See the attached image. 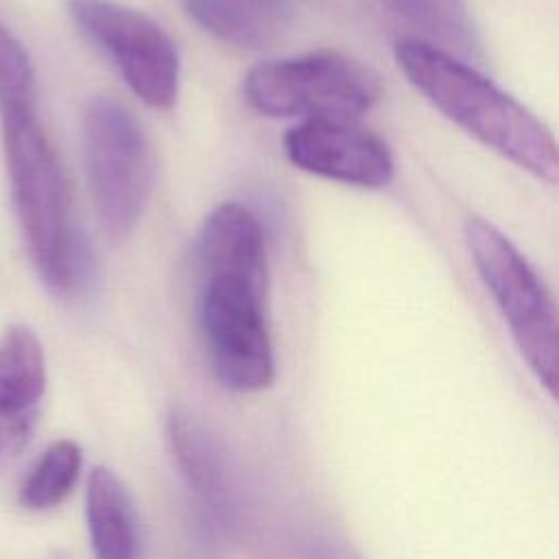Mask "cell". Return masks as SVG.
Masks as SVG:
<instances>
[{"instance_id": "8fae6325", "label": "cell", "mask_w": 559, "mask_h": 559, "mask_svg": "<svg viewBox=\"0 0 559 559\" xmlns=\"http://www.w3.org/2000/svg\"><path fill=\"white\" fill-rule=\"evenodd\" d=\"M166 441L179 474L201 502L205 522L225 526L231 515L223 456L205 426L186 408H173L166 419Z\"/></svg>"}, {"instance_id": "5b68a950", "label": "cell", "mask_w": 559, "mask_h": 559, "mask_svg": "<svg viewBox=\"0 0 559 559\" xmlns=\"http://www.w3.org/2000/svg\"><path fill=\"white\" fill-rule=\"evenodd\" d=\"M83 153L100 225L111 238H124L142 218L153 186L151 148L127 105L107 94L90 100Z\"/></svg>"}, {"instance_id": "8992f818", "label": "cell", "mask_w": 559, "mask_h": 559, "mask_svg": "<svg viewBox=\"0 0 559 559\" xmlns=\"http://www.w3.org/2000/svg\"><path fill=\"white\" fill-rule=\"evenodd\" d=\"M266 297L269 288L242 277L201 275V332L218 382L231 391H260L273 382Z\"/></svg>"}, {"instance_id": "7c38bea8", "label": "cell", "mask_w": 559, "mask_h": 559, "mask_svg": "<svg viewBox=\"0 0 559 559\" xmlns=\"http://www.w3.org/2000/svg\"><path fill=\"white\" fill-rule=\"evenodd\" d=\"M85 518L96 559H138V515L129 491L107 467H94L87 478Z\"/></svg>"}, {"instance_id": "3957f363", "label": "cell", "mask_w": 559, "mask_h": 559, "mask_svg": "<svg viewBox=\"0 0 559 559\" xmlns=\"http://www.w3.org/2000/svg\"><path fill=\"white\" fill-rule=\"evenodd\" d=\"M469 258L502 312L513 343L550 397L557 393L559 334L555 299L518 247L489 221L469 216L463 225Z\"/></svg>"}, {"instance_id": "9a60e30c", "label": "cell", "mask_w": 559, "mask_h": 559, "mask_svg": "<svg viewBox=\"0 0 559 559\" xmlns=\"http://www.w3.org/2000/svg\"><path fill=\"white\" fill-rule=\"evenodd\" d=\"M83 465L81 448L70 441L61 439L55 441L31 467L28 476L20 487V500L26 509H50L66 500L72 491L79 472Z\"/></svg>"}, {"instance_id": "277c9868", "label": "cell", "mask_w": 559, "mask_h": 559, "mask_svg": "<svg viewBox=\"0 0 559 559\" xmlns=\"http://www.w3.org/2000/svg\"><path fill=\"white\" fill-rule=\"evenodd\" d=\"M251 109L269 118L358 120L380 98L378 76L336 50H317L253 66L242 81Z\"/></svg>"}, {"instance_id": "ba28073f", "label": "cell", "mask_w": 559, "mask_h": 559, "mask_svg": "<svg viewBox=\"0 0 559 559\" xmlns=\"http://www.w3.org/2000/svg\"><path fill=\"white\" fill-rule=\"evenodd\" d=\"M293 166L356 188H384L395 175L389 144L373 131L345 118H304L284 133Z\"/></svg>"}, {"instance_id": "9c48e42d", "label": "cell", "mask_w": 559, "mask_h": 559, "mask_svg": "<svg viewBox=\"0 0 559 559\" xmlns=\"http://www.w3.org/2000/svg\"><path fill=\"white\" fill-rule=\"evenodd\" d=\"M46 391V360L37 334L11 325L0 338V463L31 441Z\"/></svg>"}, {"instance_id": "52a82bcc", "label": "cell", "mask_w": 559, "mask_h": 559, "mask_svg": "<svg viewBox=\"0 0 559 559\" xmlns=\"http://www.w3.org/2000/svg\"><path fill=\"white\" fill-rule=\"evenodd\" d=\"M68 9L142 103L153 109H170L177 103L179 52L153 17L114 0H70Z\"/></svg>"}, {"instance_id": "e0dca14e", "label": "cell", "mask_w": 559, "mask_h": 559, "mask_svg": "<svg viewBox=\"0 0 559 559\" xmlns=\"http://www.w3.org/2000/svg\"><path fill=\"white\" fill-rule=\"evenodd\" d=\"M247 2L253 4L258 11H262L264 15H269L273 22L290 15V0H247Z\"/></svg>"}, {"instance_id": "4fadbf2b", "label": "cell", "mask_w": 559, "mask_h": 559, "mask_svg": "<svg viewBox=\"0 0 559 559\" xmlns=\"http://www.w3.org/2000/svg\"><path fill=\"white\" fill-rule=\"evenodd\" d=\"M402 22L417 28L424 44L465 63L483 59L480 37L465 0H382Z\"/></svg>"}, {"instance_id": "2e32d148", "label": "cell", "mask_w": 559, "mask_h": 559, "mask_svg": "<svg viewBox=\"0 0 559 559\" xmlns=\"http://www.w3.org/2000/svg\"><path fill=\"white\" fill-rule=\"evenodd\" d=\"M35 105V70L26 48L0 22V109Z\"/></svg>"}, {"instance_id": "7a4b0ae2", "label": "cell", "mask_w": 559, "mask_h": 559, "mask_svg": "<svg viewBox=\"0 0 559 559\" xmlns=\"http://www.w3.org/2000/svg\"><path fill=\"white\" fill-rule=\"evenodd\" d=\"M2 148L15 214L41 282L57 295L74 290L81 249L59 155L35 105L0 109Z\"/></svg>"}, {"instance_id": "6da1fadb", "label": "cell", "mask_w": 559, "mask_h": 559, "mask_svg": "<svg viewBox=\"0 0 559 559\" xmlns=\"http://www.w3.org/2000/svg\"><path fill=\"white\" fill-rule=\"evenodd\" d=\"M393 57L406 81L445 118L533 177L557 183L559 159L550 129L474 66L421 39H400Z\"/></svg>"}, {"instance_id": "5bb4252c", "label": "cell", "mask_w": 559, "mask_h": 559, "mask_svg": "<svg viewBox=\"0 0 559 559\" xmlns=\"http://www.w3.org/2000/svg\"><path fill=\"white\" fill-rule=\"evenodd\" d=\"M183 13L210 35L240 46L262 48L273 37V20L247 0H177Z\"/></svg>"}, {"instance_id": "30bf717a", "label": "cell", "mask_w": 559, "mask_h": 559, "mask_svg": "<svg viewBox=\"0 0 559 559\" xmlns=\"http://www.w3.org/2000/svg\"><path fill=\"white\" fill-rule=\"evenodd\" d=\"M201 275H234L269 288V260L262 227L240 203L214 207L199 231Z\"/></svg>"}]
</instances>
